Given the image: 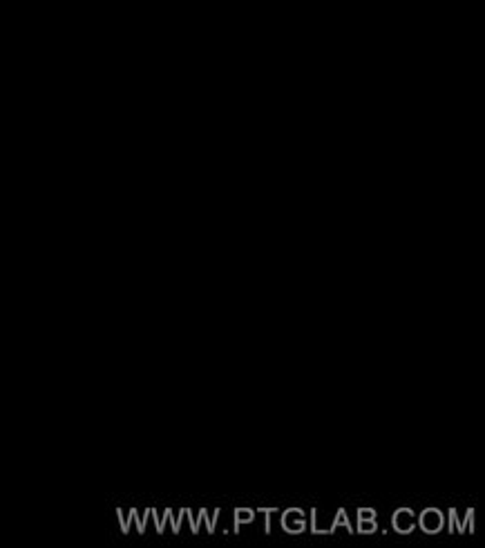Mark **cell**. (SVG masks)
Masks as SVG:
<instances>
[{"instance_id": "1", "label": "cell", "mask_w": 485, "mask_h": 548, "mask_svg": "<svg viewBox=\"0 0 485 548\" xmlns=\"http://www.w3.org/2000/svg\"><path fill=\"white\" fill-rule=\"evenodd\" d=\"M309 526V517L305 511H300V508H286V511H282L280 515V528L286 530V532H293V535H300L305 532Z\"/></svg>"}, {"instance_id": "2", "label": "cell", "mask_w": 485, "mask_h": 548, "mask_svg": "<svg viewBox=\"0 0 485 548\" xmlns=\"http://www.w3.org/2000/svg\"><path fill=\"white\" fill-rule=\"evenodd\" d=\"M416 528L427 535H436L445 528V513L438 508H425L421 515H416Z\"/></svg>"}, {"instance_id": "3", "label": "cell", "mask_w": 485, "mask_h": 548, "mask_svg": "<svg viewBox=\"0 0 485 548\" xmlns=\"http://www.w3.org/2000/svg\"><path fill=\"white\" fill-rule=\"evenodd\" d=\"M391 528L400 535H410L416 530V513L412 508H398V511L391 513Z\"/></svg>"}, {"instance_id": "4", "label": "cell", "mask_w": 485, "mask_h": 548, "mask_svg": "<svg viewBox=\"0 0 485 548\" xmlns=\"http://www.w3.org/2000/svg\"><path fill=\"white\" fill-rule=\"evenodd\" d=\"M378 528H380V526H378V517H376L374 508H358V511H356V519H353V530L374 535Z\"/></svg>"}, {"instance_id": "5", "label": "cell", "mask_w": 485, "mask_h": 548, "mask_svg": "<svg viewBox=\"0 0 485 548\" xmlns=\"http://www.w3.org/2000/svg\"><path fill=\"white\" fill-rule=\"evenodd\" d=\"M257 517V511H251V508H238L233 513V532H240L242 524H251V521Z\"/></svg>"}, {"instance_id": "6", "label": "cell", "mask_w": 485, "mask_h": 548, "mask_svg": "<svg viewBox=\"0 0 485 548\" xmlns=\"http://www.w3.org/2000/svg\"><path fill=\"white\" fill-rule=\"evenodd\" d=\"M461 519H463V524H465V530H467V532H474V508H467L465 515H463Z\"/></svg>"}]
</instances>
